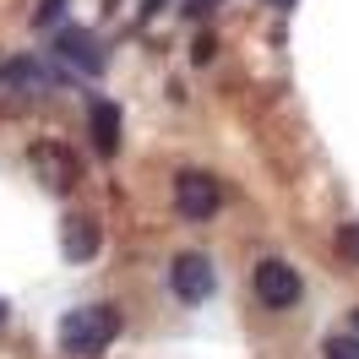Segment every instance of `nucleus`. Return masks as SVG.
I'll list each match as a JSON object with an SVG mask.
<instances>
[{"instance_id": "obj_1", "label": "nucleus", "mask_w": 359, "mask_h": 359, "mask_svg": "<svg viewBox=\"0 0 359 359\" xmlns=\"http://www.w3.org/2000/svg\"><path fill=\"white\" fill-rule=\"evenodd\" d=\"M114 337H120V311L114 305H76V311L60 321V348L76 359L104 354Z\"/></svg>"}, {"instance_id": "obj_2", "label": "nucleus", "mask_w": 359, "mask_h": 359, "mask_svg": "<svg viewBox=\"0 0 359 359\" xmlns=\"http://www.w3.org/2000/svg\"><path fill=\"white\" fill-rule=\"evenodd\" d=\"M175 207H180V218L207 224V218H218V207H224V185L207 175V169H180L175 175Z\"/></svg>"}, {"instance_id": "obj_3", "label": "nucleus", "mask_w": 359, "mask_h": 359, "mask_svg": "<svg viewBox=\"0 0 359 359\" xmlns=\"http://www.w3.org/2000/svg\"><path fill=\"white\" fill-rule=\"evenodd\" d=\"M169 289H175V299H185V305H207V299H212V289H218V272H212V262H207V256L185 250V256H175V262H169Z\"/></svg>"}, {"instance_id": "obj_4", "label": "nucleus", "mask_w": 359, "mask_h": 359, "mask_svg": "<svg viewBox=\"0 0 359 359\" xmlns=\"http://www.w3.org/2000/svg\"><path fill=\"white\" fill-rule=\"evenodd\" d=\"M250 283H256V299L262 305H272V311H289V305H299V272L289 267V262H278V256H267V262H256V272H250Z\"/></svg>"}, {"instance_id": "obj_5", "label": "nucleus", "mask_w": 359, "mask_h": 359, "mask_svg": "<svg viewBox=\"0 0 359 359\" xmlns=\"http://www.w3.org/2000/svg\"><path fill=\"white\" fill-rule=\"evenodd\" d=\"M33 169H39V180L49 191H71L82 180V158H71V147H60V142H39L33 147Z\"/></svg>"}, {"instance_id": "obj_6", "label": "nucleus", "mask_w": 359, "mask_h": 359, "mask_svg": "<svg viewBox=\"0 0 359 359\" xmlns=\"http://www.w3.org/2000/svg\"><path fill=\"white\" fill-rule=\"evenodd\" d=\"M55 55L71 60L76 71H98L104 66V49H98V39H93L88 27H60V33H55Z\"/></svg>"}, {"instance_id": "obj_7", "label": "nucleus", "mask_w": 359, "mask_h": 359, "mask_svg": "<svg viewBox=\"0 0 359 359\" xmlns=\"http://www.w3.org/2000/svg\"><path fill=\"white\" fill-rule=\"evenodd\" d=\"M88 131H93L98 158H114V153H120V109H114L109 98H98V104L88 109Z\"/></svg>"}, {"instance_id": "obj_8", "label": "nucleus", "mask_w": 359, "mask_h": 359, "mask_svg": "<svg viewBox=\"0 0 359 359\" xmlns=\"http://www.w3.org/2000/svg\"><path fill=\"white\" fill-rule=\"evenodd\" d=\"M60 250H66L71 267L93 262V256H98V224H93V218H66V229H60Z\"/></svg>"}, {"instance_id": "obj_9", "label": "nucleus", "mask_w": 359, "mask_h": 359, "mask_svg": "<svg viewBox=\"0 0 359 359\" xmlns=\"http://www.w3.org/2000/svg\"><path fill=\"white\" fill-rule=\"evenodd\" d=\"M49 82H55V71H44L39 60H27V55L0 66V88H49Z\"/></svg>"}, {"instance_id": "obj_10", "label": "nucleus", "mask_w": 359, "mask_h": 359, "mask_svg": "<svg viewBox=\"0 0 359 359\" xmlns=\"http://www.w3.org/2000/svg\"><path fill=\"white\" fill-rule=\"evenodd\" d=\"M321 354H327V359H359V337L354 332H337V337H327Z\"/></svg>"}, {"instance_id": "obj_11", "label": "nucleus", "mask_w": 359, "mask_h": 359, "mask_svg": "<svg viewBox=\"0 0 359 359\" xmlns=\"http://www.w3.org/2000/svg\"><path fill=\"white\" fill-rule=\"evenodd\" d=\"M337 250L359 267V224H343V229H337Z\"/></svg>"}, {"instance_id": "obj_12", "label": "nucleus", "mask_w": 359, "mask_h": 359, "mask_svg": "<svg viewBox=\"0 0 359 359\" xmlns=\"http://www.w3.org/2000/svg\"><path fill=\"white\" fill-rule=\"evenodd\" d=\"M60 11H66V0H39V17H33V27H44V33H49V22H60Z\"/></svg>"}, {"instance_id": "obj_13", "label": "nucleus", "mask_w": 359, "mask_h": 359, "mask_svg": "<svg viewBox=\"0 0 359 359\" xmlns=\"http://www.w3.org/2000/svg\"><path fill=\"white\" fill-rule=\"evenodd\" d=\"M348 332H354V337H359V311H354V316H348Z\"/></svg>"}, {"instance_id": "obj_14", "label": "nucleus", "mask_w": 359, "mask_h": 359, "mask_svg": "<svg viewBox=\"0 0 359 359\" xmlns=\"http://www.w3.org/2000/svg\"><path fill=\"white\" fill-rule=\"evenodd\" d=\"M0 321H6V299H0Z\"/></svg>"}, {"instance_id": "obj_15", "label": "nucleus", "mask_w": 359, "mask_h": 359, "mask_svg": "<svg viewBox=\"0 0 359 359\" xmlns=\"http://www.w3.org/2000/svg\"><path fill=\"white\" fill-rule=\"evenodd\" d=\"M272 6H294V0H272Z\"/></svg>"}]
</instances>
